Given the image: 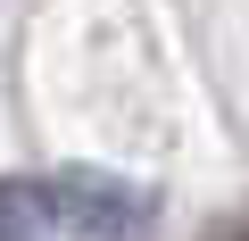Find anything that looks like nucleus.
<instances>
[{
    "mask_svg": "<svg viewBox=\"0 0 249 241\" xmlns=\"http://www.w3.org/2000/svg\"><path fill=\"white\" fill-rule=\"evenodd\" d=\"M0 241H58L50 175H0Z\"/></svg>",
    "mask_w": 249,
    "mask_h": 241,
    "instance_id": "obj_2",
    "label": "nucleus"
},
{
    "mask_svg": "<svg viewBox=\"0 0 249 241\" xmlns=\"http://www.w3.org/2000/svg\"><path fill=\"white\" fill-rule=\"evenodd\" d=\"M50 200H58L67 241H150V224H158V191L133 175H108V167H58Z\"/></svg>",
    "mask_w": 249,
    "mask_h": 241,
    "instance_id": "obj_1",
    "label": "nucleus"
}]
</instances>
